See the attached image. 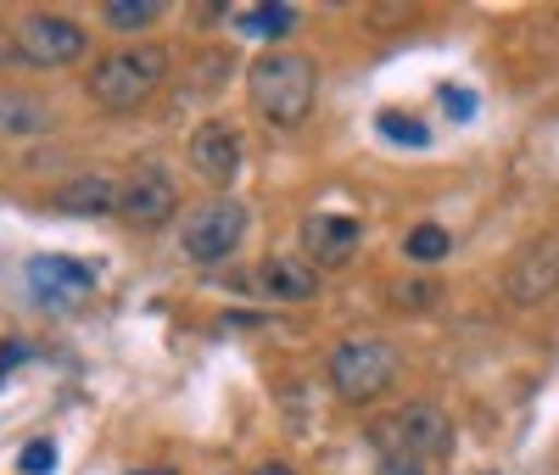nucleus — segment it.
Masks as SVG:
<instances>
[{
    "instance_id": "obj_1",
    "label": "nucleus",
    "mask_w": 559,
    "mask_h": 475,
    "mask_svg": "<svg viewBox=\"0 0 559 475\" xmlns=\"http://www.w3.org/2000/svg\"><path fill=\"white\" fill-rule=\"evenodd\" d=\"M247 95L252 107L280 123V129H297L308 112H313V95H319V68L302 57V51H269L252 62L247 73Z\"/></svg>"
},
{
    "instance_id": "obj_2",
    "label": "nucleus",
    "mask_w": 559,
    "mask_h": 475,
    "mask_svg": "<svg viewBox=\"0 0 559 475\" xmlns=\"http://www.w3.org/2000/svg\"><path fill=\"white\" fill-rule=\"evenodd\" d=\"M163 79H168L163 45H123V51H112V57H102L96 68H90L84 90H90V102L107 107V112H134L163 90Z\"/></svg>"
},
{
    "instance_id": "obj_3",
    "label": "nucleus",
    "mask_w": 559,
    "mask_h": 475,
    "mask_svg": "<svg viewBox=\"0 0 559 475\" xmlns=\"http://www.w3.org/2000/svg\"><path fill=\"white\" fill-rule=\"evenodd\" d=\"M397 375V358L386 342L364 336V342H336L331 353V387L347 397V403H376Z\"/></svg>"
},
{
    "instance_id": "obj_4",
    "label": "nucleus",
    "mask_w": 559,
    "mask_h": 475,
    "mask_svg": "<svg viewBox=\"0 0 559 475\" xmlns=\"http://www.w3.org/2000/svg\"><path fill=\"white\" fill-rule=\"evenodd\" d=\"M241 241H247V207L229 202V197L197 207L191 218H185V229H179V247H185L191 263H224Z\"/></svg>"
},
{
    "instance_id": "obj_5",
    "label": "nucleus",
    "mask_w": 559,
    "mask_h": 475,
    "mask_svg": "<svg viewBox=\"0 0 559 475\" xmlns=\"http://www.w3.org/2000/svg\"><path fill=\"white\" fill-rule=\"evenodd\" d=\"M381 442H392L397 453H408V459H419V464H437V459H448L453 453V425H448V414L437 408V403H408L386 431H376Z\"/></svg>"
},
{
    "instance_id": "obj_6",
    "label": "nucleus",
    "mask_w": 559,
    "mask_h": 475,
    "mask_svg": "<svg viewBox=\"0 0 559 475\" xmlns=\"http://www.w3.org/2000/svg\"><path fill=\"white\" fill-rule=\"evenodd\" d=\"M84 28L73 17H57V12H28L17 23V51L28 68H68L84 57Z\"/></svg>"
},
{
    "instance_id": "obj_7",
    "label": "nucleus",
    "mask_w": 559,
    "mask_h": 475,
    "mask_svg": "<svg viewBox=\"0 0 559 475\" xmlns=\"http://www.w3.org/2000/svg\"><path fill=\"white\" fill-rule=\"evenodd\" d=\"M174 213H179V185L168 179V168H157V163L134 168L118 197V218L134 229H163Z\"/></svg>"
},
{
    "instance_id": "obj_8",
    "label": "nucleus",
    "mask_w": 559,
    "mask_h": 475,
    "mask_svg": "<svg viewBox=\"0 0 559 475\" xmlns=\"http://www.w3.org/2000/svg\"><path fill=\"white\" fill-rule=\"evenodd\" d=\"M28 292L45 302V308H57V313H68V308H79V302H90V292H96V269L90 263H79V258H34L28 263Z\"/></svg>"
},
{
    "instance_id": "obj_9",
    "label": "nucleus",
    "mask_w": 559,
    "mask_h": 475,
    "mask_svg": "<svg viewBox=\"0 0 559 475\" xmlns=\"http://www.w3.org/2000/svg\"><path fill=\"white\" fill-rule=\"evenodd\" d=\"M191 168L207 185H236V174L247 168V146H241V129L236 123H202L191 134Z\"/></svg>"
},
{
    "instance_id": "obj_10",
    "label": "nucleus",
    "mask_w": 559,
    "mask_h": 475,
    "mask_svg": "<svg viewBox=\"0 0 559 475\" xmlns=\"http://www.w3.org/2000/svg\"><path fill=\"white\" fill-rule=\"evenodd\" d=\"M358 241H364V229H358V218H347V213H313V218H302V258H308L313 269H342V263H353Z\"/></svg>"
},
{
    "instance_id": "obj_11",
    "label": "nucleus",
    "mask_w": 559,
    "mask_h": 475,
    "mask_svg": "<svg viewBox=\"0 0 559 475\" xmlns=\"http://www.w3.org/2000/svg\"><path fill=\"white\" fill-rule=\"evenodd\" d=\"M554 285H559V235H543V241H532L515 258V269H509V297L515 302H543Z\"/></svg>"
},
{
    "instance_id": "obj_12",
    "label": "nucleus",
    "mask_w": 559,
    "mask_h": 475,
    "mask_svg": "<svg viewBox=\"0 0 559 475\" xmlns=\"http://www.w3.org/2000/svg\"><path fill=\"white\" fill-rule=\"evenodd\" d=\"M118 197H123V185H112L107 174H73L68 185H57L51 207L68 218H107L118 213Z\"/></svg>"
},
{
    "instance_id": "obj_13",
    "label": "nucleus",
    "mask_w": 559,
    "mask_h": 475,
    "mask_svg": "<svg viewBox=\"0 0 559 475\" xmlns=\"http://www.w3.org/2000/svg\"><path fill=\"white\" fill-rule=\"evenodd\" d=\"M258 285H263L269 302H313L319 269H313L308 258H297V252H280V258H269V263L258 269Z\"/></svg>"
},
{
    "instance_id": "obj_14",
    "label": "nucleus",
    "mask_w": 559,
    "mask_h": 475,
    "mask_svg": "<svg viewBox=\"0 0 559 475\" xmlns=\"http://www.w3.org/2000/svg\"><path fill=\"white\" fill-rule=\"evenodd\" d=\"M229 23H236L241 34H252V39H280V34L297 28V7H286V0H269V7H236Z\"/></svg>"
},
{
    "instance_id": "obj_15",
    "label": "nucleus",
    "mask_w": 559,
    "mask_h": 475,
    "mask_svg": "<svg viewBox=\"0 0 559 475\" xmlns=\"http://www.w3.org/2000/svg\"><path fill=\"white\" fill-rule=\"evenodd\" d=\"M51 129V107L34 102V95L0 90V134H45Z\"/></svg>"
},
{
    "instance_id": "obj_16",
    "label": "nucleus",
    "mask_w": 559,
    "mask_h": 475,
    "mask_svg": "<svg viewBox=\"0 0 559 475\" xmlns=\"http://www.w3.org/2000/svg\"><path fill=\"white\" fill-rule=\"evenodd\" d=\"M376 129H381V140H392V146H408V152H426V146H431V129L419 123V118H408V112H397V107H386V112L376 118Z\"/></svg>"
},
{
    "instance_id": "obj_17",
    "label": "nucleus",
    "mask_w": 559,
    "mask_h": 475,
    "mask_svg": "<svg viewBox=\"0 0 559 475\" xmlns=\"http://www.w3.org/2000/svg\"><path fill=\"white\" fill-rule=\"evenodd\" d=\"M448 252H453V235L442 224H414L403 241V258H414V263H442Z\"/></svg>"
},
{
    "instance_id": "obj_18",
    "label": "nucleus",
    "mask_w": 559,
    "mask_h": 475,
    "mask_svg": "<svg viewBox=\"0 0 559 475\" xmlns=\"http://www.w3.org/2000/svg\"><path fill=\"white\" fill-rule=\"evenodd\" d=\"M102 17H107L112 28L134 34V28H152V23L163 17V0H107V7H102Z\"/></svg>"
},
{
    "instance_id": "obj_19",
    "label": "nucleus",
    "mask_w": 559,
    "mask_h": 475,
    "mask_svg": "<svg viewBox=\"0 0 559 475\" xmlns=\"http://www.w3.org/2000/svg\"><path fill=\"white\" fill-rule=\"evenodd\" d=\"M437 297H442V292H437L431 280H408V285H392V302H397V308H408V313H426Z\"/></svg>"
},
{
    "instance_id": "obj_20",
    "label": "nucleus",
    "mask_w": 559,
    "mask_h": 475,
    "mask_svg": "<svg viewBox=\"0 0 559 475\" xmlns=\"http://www.w3.org/2000/svg\"><path fill=\"white\" fill-rule=\"evenodd\" d=\"M17 470H23V475H51V470H57V448H51V442H28V448L17 453Z\"/></svg>"
},
{
    "instance_id": "obj_21",
    "label": "nucleus",
    "mask_w": 559,
    "mask_h": 475,
    "mask_svg": "<svg viewBox=\"0 0 559 475\" xmlns=\"http://www.w3.org/2000/svg\"><path fill=\"white\" fill-rule=\"evenodd\" d=\"M376 475H431L419 459H408V453H397L392 442H381V464H376Z\"/></svg>"
},
{
    "instance_id": "obj_22",
    "label": "nucleus",
    "mask_w": 559,
    "mask_h": 475,
    "mask_svg": "<svg viewBox=\"0 0 559 475\" xmlns=\"http://www.w3.org/2000/svg\"><path fill=\"white\" fill-rule=\"evenodd\" d=\"M437 102H442V112L459 118V123H464V118H476V95H471V90H459V84H442Z\"/></svg>"
},
{
    "instance_id": "obj_23",
    "label": "nucleus",
    "mask_w": 559,
    "mask_h": 475,
    "mask_svg": "<svg viewBox=\"0 0 559 475\" xmlns=\"http://www.w3.org/2000/svg\"><path fill=\"white\" fill-rule=\"evenodd\" d=\"M17 62H23V51H17V28H0V73L17 68Z\"/></svg>"
},
{
    "instance_id": "obj_24",
    "label": "nucleus",
    "mask_w": 559,
    "mask_h": 475,
    "mask_svg": "<svg viewBox=\"0 0 559 475\" xmlns=\"http://www.w3.org/2000/svg\"><path fill=\"white\" fill-rule=\"evenodd\" d=\"M23 358H28V342H12L7 353H0V375H7L12 364H23Z\"/></svg>"
},
{
    "instance_id": "obj_25",
    "label": "nucleus",
    "mask_w": 559,
    "mask_h": 475,
    "mask_svg": "<svg viewBox=\"0 0 559 475\" xmlns=\"http://www.w3.org/2000/svg\"><path fill=\"white\" fill-rule=\"evenodd\" d=\"M252 475H297V470H292V464H258Z\"/></svg>"
},
{
    "instance_id": "obj_26",
    "label": "nucleus",
    "mask_w": 559,
    "mask_h": 475,
    "mask_svg": "<svg viewBox=\"0 0 559 475\" xmlns=\"http://www.w3.org/2000/svg\"><path fill=\"white\" fill-rule=\"evenodd\" d=\"M134 475H174V470H134Z\"/></svg>"
}]
</instances>
